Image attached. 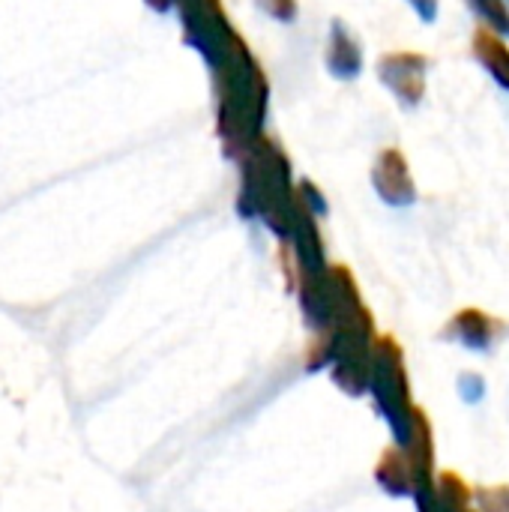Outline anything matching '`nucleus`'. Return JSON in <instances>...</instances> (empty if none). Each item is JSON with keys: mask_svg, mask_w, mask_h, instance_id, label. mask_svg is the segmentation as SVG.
<instances>
[{"mask_svg": "<svg viewBox=\"0 0 509 512\" xmlns=\"http://www.w3.org/2000/svg\"><path fill=\"white\" fill-rule=\"evenodd\" d=\"M381 81L402 99L405 105H417L423 96V78H426V60L411 51H396L381 57L378 63Z\"/></svg>", "mask_w": 509, "mask_h": 512, "instance_id": "f257e3e1", "label": "nucleus"}, {"mask_svg": "<svg viewBox=\"0 0 509 512\" xmlns=\"http://www.w3.org/2000/svg\"><path fill=\"white\" fill-rule=\"evenodd\" d=\"M477 51H480V57L492 66L489 72H492V75L509 90V51L504 48V42H498L492 33H480V36H477Z\"/></svg>", "mask_w": 509, "mask_h": 512, "instance_id": "20e7f679", "label": "nucleus"}, {"mask_svg": "<svg viewBox=\"0 0 509 512\" xmlns=\"http://www.w3.org/2000/svg\"><path fill=\"white\" fill-rule=\"evenodd\" d=\"M411 6L420 12L423 21H432L438 15V0H411Z\"/></svg>", "mask_w": 509, "mask_h": 512, "instance_id": "423d86ee", "label": "nucleus"}, {"mask_svg": "<svg viewBox=\"0 0 509 512\" xmlns=\"http://www.w3.org/2000/svg\"><path fill=\"white\" fill-rule=\"evenodd\" d=\"M324 63L330 69V75L348 81V78H357L360 69H363V51H360V42L354 39V33L336 18L333 27H330V39H327V51H324Z\"/></svg>", "mask_w": 509, "mask_h": 512, "instance_id": "f03ea898", "label": "nucleus"}, {"mask_svg": "<svg viewBox=\"0 0 509 512\" xmlns=\"http://www.w3.org/2000/svg\"><path fill=\"white\" fill-rule=\"evenodd\" d=\"M264 15H270L279 24H291L297 18V0H255Z\"/></svg>", "mask_w": 509, "mask_h": 512, "instance_id": "39448f33", "label": "nucleus"}, {"mask_svg": "<svg viewBox=\"0 0 509 512\" xmlns=\"http://www.w3.org/2000/svg\"><path fill=\"white\" fill-rule=\"evenodd\" d=\"M375 186L390 204H408L414 198V183L405 168V156L399 150H384L375 165Z\"/></svg>", "mask_w": 509, "mask_h": 512, "instance_id": "7ed1b4c3", "label": "nucleus"}]
</instances>
